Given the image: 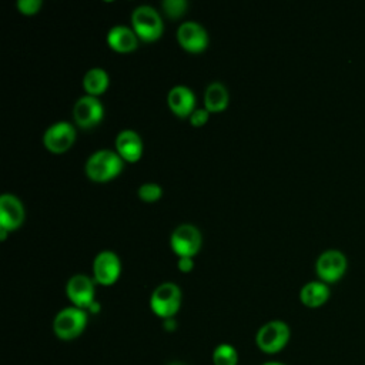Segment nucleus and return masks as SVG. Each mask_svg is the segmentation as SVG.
Here are the masks:
<instances>
[{
    "instance_id": "1",
    "label": "nucleus",
    "mask_w": 365,
    "mask_h": 365,
    "mask_svg": "<svg viewBox=\"0 0 365 365\" xmlns=\"http://www.w3.org/2000/svg\"><path fill=\"white\" fill-rule=\"evenodd\" d=\"M124 167V160L114 150L94 151L86 161V175L94 182H107L115 178Z\"/></svg>"
},
{
    "instance_id": "2",
    "label": "nucleus",
    "mask_w": 365,
    "mask_h": 365,
    "mask_svg": "<svg viewBox=\"0 0 365 365\" xmlns=\"http://www.w3.org/2000/svg\"><path fill=\"white\" fill-rule=\"evenodd\" d=\"M131 26L138 40L153 43L163 36L164 24L160 13L147 4L135 7L131 13Z\"/></svg>"
},
{
    "instance_id": "3",
    "label": "nucleus",
    "mask_w": 365,
    "mask_h": 365,
    "mask_svg": "<svg viewBox=\"0 0 365 365\" xmlns=\"http://www.w3.org/2000/svg\"><path fill=\"white\" fill-rule=\"evenodd\" d=\"M87 325L86 309L77 308L74 305L60 309L53 319L54 335L63 341L76 339L83 334Z\"/></svg>"
},
{
    "instance_id": "4",
    "label": "nucleus",
    "mask_w": 365,
    "mask_h": 365,
    "mask_svg": "<svg viewBox=\"0 0 365 365\" xmlns=\"http://www.w3.org/2000/svg\"><path fill=\"white\" fill-rule=\"evenodd\" d=\"M151 311L164 319L173 318L181 307V289L174 282H163L150 297Z\"/></svg>"
},
{
    "instance_id": "5",
    "label": "nucleus",
    "mask_w": 365,
    "mask_h": 365,
    "mask_svg": "<svg viewBox=\"0 0 365 365\" xmlns=\"http://www.w3.org/2000/svg\"><path fill=\"white\" fill-rule=\"evenodd\" d=\"M291 336L289 327L279 319L265 322L255 335V344L265 354H277L282 351Z\"/></svg>"
},
{
    "instance_id": "6",
    "label": "nucleus",
    "mask_w": 365,
    "mask_h": 365,
    "mask_svg": "<svg viewBox=\"0 0 365 365\" xmlns=\"http://www.w3.org/2000/svg\"><path fill=\"white\" fill-rule=\"evenodd\" d=\"M202 237L200 230L192 224H180L174 228L170 237L171 250L181 257H195L201 248Z\"/></svg>"
},
{
    "instance_id": "7",
    "label": "nucleus",
    "mask_w": 365,
    "mask_h": 365,
    "mask_svg": "<svg viewBox=\"0 0 365 365\" xmlns=\"http://www.w3.org/2000/svg\"><path fill=\"white\" fill-rule=\"evenodd\" d=\"M76 128L67 121H57L48 125L43 134V145L53 154H63L76 141Z\"/></svg>"
},
{
    "instance_id": "8",
    "label": "nucleus",
    "mask_w": 365,
    "mask_h": 365,
    "mask_svg": "<svg viewBox=\"0 0 365 365\" xmlns=\"http://www.w3.org/2000/svg\"><path fill=\"white\" fill-rule=\"evenodd\" d=\"M346 257L342 251L331 248L322 251L315 262V271L321 281L335 282L342 278L346 271Z\"/></svg>"
},
{
    "instance_id": "9",
    "label": "nucleus",
    "mask_w": 365,
    "mask_h": 365,
    "mask_svg": "<svg viewBox=\"0 0 365 365\" xmlns=\"http://www.w3.org/2000/svg\"><path fill=\"white\" fill-rule=\"evenodd\" d=\"M104 117V107L98 97L83 96L77 98L73 107V118L77 127L90 130L101 123Z\"/></svg>"
},
{
    "instance_id": "10",
    "label": "nucleus",
    "mask_w": 365,
    "mask_h": 365,
    "mask_svg": "<svg viewBox=\"0 0 365 365\" xmlns=\"http://www.w3.org/2000/svg\"><path fill=\"white\" fill-rule=\"evenodd\" d=\"M121 274V262L114 251L103 250L93 261V278L94 282L108 287L117 282Z\"/></svg>"
},
{
    "instance_id": "11",
    "label": "nucleus",
    "mask_w": 365,
    "mask_h": 365,
    "mask_svg": "<svg viewBox=\"0 0 365 365\" xmlns=\"http://www.w3.org/2000/svg\"><path fill=\"white\" fill-rule=\"evenodd\" d=\"M94 279L86 274H74L66 284V295L74 307L86 309L94 305Z\"/></svg>"
},
{
    "instance_id": "12",
    "label": "nucleus",
    "mask_w": 365,
    "mask_h": 365,
    "mask_svg": "<svg viewBox=\"0 0 365 365\" xmlns=\"http://www.w3.org/2000/svg\"><path fill=\"white\" fill-rule=\"evenodd\" d=\"M177 41L188 53H201L208 47L207 30L197 21H184L177 29Z\"/></svg>"
},
{
    "instance_id": "13",
    "label": "nucleus",
    "mask_w": 365,
    "mask_h": 365,
    "mask_svg": "<svg viewBox=\"0 0 365 365\" xmlns=\"http://www.w3.org/2000/svg\"><path fill=\"white\" fill-rule=\"evenodd\" d=\"M24 215V205L14 194L4 192L0 197V227L14 231L23 224Z\"/></svg>"
},
{
    "instance_id": "14",
    "label": "nucleus",
    "mask_w": 365,
    "mask_h": 365,
    "mask_svg": "<svg viewBox=\"0 0 365 365\" xmlns=\"http://www.w3.org/2000/svg\"><path fill=\"white\" fill-rule=\"evenodd\" d=\"M168 108L180 118H188L195 110L194 91L187 86H174L167 94Z\"/></svg>"
},
{
    "instance_id": "15",
    "label": "nucleus",
    "mask_w": 365,
    "mask_h": 365,
    "mask_svg": "<svg viewBox=\"0 0 365 365\" xmlns=\"http://www.w3.org/2000/svg\"><path fill=\"white\" fill-rule=\"evenodd\" d=\"M115 151L124 163H137L143 155V141L137 131L123 130L115 137Z\"/></svg>"
},
{
    "instance_id": "16",
    "label": "nucleus",
    "mask_w": 365,
    "mask_h": 365,
    "mask_svg": "<svg viewBox=\"0 0 365 365\" xmlns=\"http://www.w3.org/2000/svg\"><path fill=\"white\" fill-rule=\"evenodd\" d=\"M107 44L117 53H130L138 47V37L127 26H114L107 33Z\"/></svg>"
},
{
    "instance_id": "17",
    "label": "nucleus",
    "mask_w": 365,
    "mask_h": 365,
    "mask_svg": "<svg viewBox=\"0 0 365 365\" xmlns=\"http://www.w3.org/2000/svg\"><path fill=\"white\" fill-rule=\"evenodd\" d=\"M329 295H331V291L328 284L321 279L309 281L304 284L299 291V299L308 308H318L324 305L328 301Z\"/></svg>"
},
{
    "instance_id": "18",
    "label": "nucleus",
    "mask_w": 365,
    "mask_h": 365,
    "mask_svg": "<svg viewBox=\"0 0 365 365\" xmlns=\"http://www.w3.org/2000/svg\"><path fill=\"white\" fill-rule=\"evenodd\" d=\"M230 94L227 87L220 81H212L207 86L204 93V108L210 113H220L228 107Z\"/></svg>"
},
{
    "instance_id": "19",
    "label": "nucleus",
    "mask_w": 365,
    "mask_h": 365,
    "mask_svg": "<svg viewBox=\"0 0 365 365\" xmlns=\"http://www.w3.org/2000/svg\"><path fill=\"white\" fill-rule=\"evenodd\" d=\"M110 78L104 68L101 67H93L87 70V73L83 77V88L87 96L98 97L106 93L108 88Z\"/></svg>"
},
{
    "instance_id": "20",
    "label": "nucleus",
    "mask_w": 365,
    "mask_h": 365,
    "mask_svg": "<svg viewBox=\"0 0 365 365\" xmlns=\"http://www.w3.org/2000/svg\"><path fill=\"white\" fill-rule=\"evenodd\" d=\"M214 365H237L238 352L230 344H220L212 351Z\"/></svg>"
},
{
    "instance_id": "21",
    "label": "nucleus",
    "mask_w": 365,
    "mask_h": 365,
    "mask_svg": "<svg viewBox=\"0 0 365 365\" xmlns=\"http://www.w3.org/2000/svg\"><path fill=\"white\" fill-rule=\"evenodd\" d=\"M137 195L140 200H143L145 202H154L161 198L163 188L155 182H144L138 187Z\"/></svg>"
},
{
    "instance_id": "22",
    "label": "nucleus",
    "mask_w": 365,
    "mask_h": 365,
    "mask_svg": "<svg viewBox=\"0 0 365 365\" xmlns=\"http://www.w3.org/2000/svg\"><path fill=\"white\" fill-rule=\"evenodd\" d=\"M161 7L170 19L175 20L185 14V11L188 9V3L185 0H164L161 3Z\"/></svg>"
},
{
    "instance_id": "23",
    "label": "nucleus",
    "mask_w": 365,
    "mask_h": 365,
    "mask_svg": "<svg viewBox=\"0 0 365 365\" xmlns=\"http://www.w3.org/2000/svg\"><path fill=\"white\" fill-rule=\"evenodd\" d=\"M43 6L41 0H19L17 10L24 16H34L40 11Z\"/></svg>"
},
{
    "instance_id": "24",
    "label": "nucleus",
    "mask_w": 365,
    "mask_h": 365,
    "mask_svg": "<svg viewBox=\"0 0 365 365\" xmlns=\"http://www.w3.org/2000/svg\"><path fill=\"white\" fill-rule=\"evenodd\" d=\"M208 117L210 111L207 108H195L194 113L188 117V120L192 127H202L208 121Z\"/></svg>"
},
{
    "instance_id": "25",
    "label": "nucleus",
    "mask_w": 365,
    "mask_h": 365,
    "mask_svg": "<svg viewBox=\"0 0 365 365\" xmlns=\"http://www.w3.org/2000/svg\"><path fill=\"white\" fill-rule=\"evenodd\" d=\"M177 267H178V269L182 271V272H190V271L194 268L192 258H190V257H181V258H178Z\"/></svg>"
},
{
    "instance_id": "26",
    "label": "nucleus",
    "mask_w": 365,
    "mask_h": 365,
    "mask_svg": "<svg viewBox=\"0 0 365 365\" xmlns=\"http://www.w3.org/2000/svg\"><path fill=\"white\" fill-rule=\"evenodd\" d=\"M6 237H7V230H6V228H3V227H0V240H1V241H4V240H6Z\"/></svg>"
},
{
    "instance_id": "27",
    "label": "nucleus",
    "mask_w": 365,
    "mask_h": 365,
    "mask_svg": "<svg viewBox=\"0 0 365 365\" xmlns=\"http://www.w3.org/2000/svg\"><path fill=\"white\" fill-rule=\"evenodd\" d=\"M262 365H285V364H281V362H265Z\"/></svg>"
}]
</instances>
